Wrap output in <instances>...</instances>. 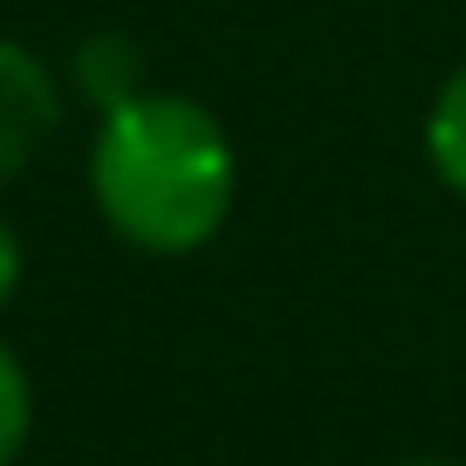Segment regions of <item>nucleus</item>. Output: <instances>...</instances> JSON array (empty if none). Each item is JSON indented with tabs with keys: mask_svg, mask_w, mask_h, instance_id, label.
Here are the masks:
<instances>
[{
	"mask_svg": "<svg viewBox=\"0 0 466 466\" xmlns=\"http://www.w3.org/2000/svg\"><path fill=\"white\" fill-rule=\"evenodd\" d=\"M15 289H21V240H15V227L0 219V309H7Z\"/></svg>",
	"mask_w": 466,
	"mask_h": 466,
	"instance_id": "nucleus-6",
	"label": "nucleus"
},
{
	"mask_svg": "<svg viewBox=\"0 0 466 466\" xmlns=\"http://www.w3.org/2000/svg\"><path fill=\"white\" fill-rule=\"evenodd\" d=\"M28 419H35L28 370L15 364V350L0 343V466H15V452L28 446Z\"/></svg>",
	"mask_w": 466,
	"mask_h": 466,
	"instance_id": "nucleus-5",
	"label": "nucleus"
},
{
	"mask_svg": "<svg viewBox=\"0 0 466 466\" xmlns=\"http://www.w3.org/2000/svg\"><path fill=\"white\" fill-rule=\"evenodd\" d=\"M425 165L452 199H466V62L439 83L432 110H425Z\"/></svg>",
	"mask_w": 466,
	"mask_h": 466,
	"instance_id": "nucleus-4",
	"label": "nucleus"
},
{
	"mask_svg": "<svg viewBox=\"0 0 466 466\" xmlns=\"http://www.w3.org/2000/svg\"><path fill=\"white\" fill-rule=\"evenodd\" d=\"M76 89L96 103L103 116L124 110L131 96H145V56H137L131 35H89L76 48Z\"/></svg>",
	"mask_w": 466,
	"mask_h": 466,
	"instance_id": "nucleus-3",
	"label": "nucleus"
},
{
	"mask_svg": "<svg viewBox=\"0 0 466 466\" xmlns=\"http://www.w3.org/2000/svg\"><path fill=\"white\" fill-rule=\"evenodd\" d=\"M89 192L116 240L145 254H192L233 213L240 192L233 137L206 103L145 89L103 116L89 145Z\"/></svg>",
	"mask_w": 466,
	"mask_h": 466,
	"instance_id": "nucleus-1",
	"label": "nucleus"
},
{
	"mask_svg": "<svg viewBox=\"0 0 466 466\" xmlns=\"http://www.w3.org/2000/svg\"><path fill=\"white\" fill-rule=\"evenodd\" d=\"M56 116H62L56 76H48L21 42H0V186L48 145Z\"/></svg>",
	"mask_w": 466,
	"mask_h": 466,
	"instance_id": "nucleus-2",
	"label": "nucleus"
},
{
	"mask_svg": "<svg viewBox=\"0 0 466 466\" xmlns=\"http://www.w3.org/2000/svg\"><path fill=\"white\" fill-rule=\"evenodd\" d=\"M405 466H452V460H405Z\"/></svg>",
	"mask_w": 466,
	"mask_h": 466,
	"instance_id": "nucleus-7",
	"label": "nucleus"
}]
</instances>
